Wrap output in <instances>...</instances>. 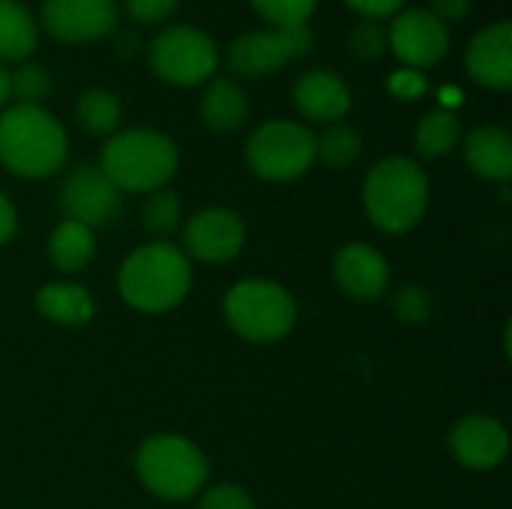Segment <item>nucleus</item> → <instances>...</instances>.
<instances>
[{"label": "nucleus", "instance_id": "f257e3e1", "mask_svg": "<svg viewBox=\"0 0 512 509\" xmlns=\"http://www.w3.org/2000/svg\"><path fill=\"white\" fill-rule=\"evenodd\" d=\"M69 153L66 129L42 105H12L0 111V162L30 180L51 177Z\"/></svg>", "mask_w": 512, "mask_h": 509}, {"label": "nucleus", "instance_id": "f03ea898", "mask_svg": "<svg viewBox=\"0 0 512 509\" xmlns=\"http://www.w3.org/2000/svg\"><path fill=\"white\" fill-rule=\"evenodd\" d=\"M192 288V267L186 252L171 243H147L135 249L117 276L120 297L138 312H168L186 300Z\"/></svg>", "mask_w": 512, "mask_h": 509}, {"label": "nucleus", "instance_id": "7ed1b4c3", "mask_svg": "<svg viewBox=\"0 0 512 509\" xmlns=\"http://www.w3.org/2000/svg\"><path fill=\"white\" fill-rule=\"evenodd\" d=\"M429 207V177L408 156L381 159L363 180V210L387 234L411 231Z\"/></svg>", "mask_w": 512, "mask_h": 509}, {"label": "nucleus", "instance_id": "20e7f679", "mask_svg": "<svg viewBox=\"0 0 512 509\" xmlns=\"http://www.w3.org/2000/svg\"><path fill=\"white\" fill-rule=\"evenodd\" d=\"M180 165L177 144L156 129H120L102 147L99 168L120 192H156Z\"/></svg>", "mask_w": 512, "mask_h": 509}, {"label": "nucleus", "instance_id": "39448f33", "mask_svg": "<svg viewBox=\"0 0 512 509\" xmlns=\"http://www.w3.org/2000/svg\"><path fill=\"white\" fill-rule=\"evenodd\" d=\"M135 471L144 489L162 501H186L198 495L210 474L204 453L183 435L147 438L135 456Z\"/></svg>", "mask_w": 512, "mask_h": 509}, {"label": "nucleus", "instance_id": "423d86ee", "mask_svg": "<svg viewBox=\"0 0 512 509\" xmlns=\"http://www.w3.org/2000/svg\"><path fill=\"white\" fill-rule=\"evenodd\" d=\"M225 318L237 336L255 345L285 339L297 324L294 297L270 279H243L225 294Z\"/></svg>", "mask_w": 512, "mask_h": 509}, {"label": "nucleus", "instance_id": "0eeeda50", "mask_svg": "<svg viewBox=\"0 0 512 509\" xmlns=\"http://www.w3.org/2000/svg\"><path fill=\"white\" fill-rule=\"evenodd\" d=\"M150 72L174 87H198L219 66V45L210 33L192 24H174L156 33L147 45Z\"/></svg>", "mask_w": 512, "mask_h": 509}, {"label": "nucleus", "instance_id": "6e6552de", "mask_svg": "<svg viewBox=\"0 0 512 509\" xmlns=\"http://www.w3.org/2000/svg\"><path fill=\"white\" fill-rule=\"evenodd\" d=\"M246 162L261 180H297L315 165V132L297 120H267L246 141Z\"/></svg>", "mask_w": 512, "mask_h": 509}, {"label": "nucleus", "instance_id": "1a4fd4ad", "mask_svg": "<svg viewBox=\"0 0 512 509\" xmlns=\"http://www.w3.org/2000/svg\"><path fill=\"white\" fill-rule=\"evenodd\" d=\"M312 30L303 27H264L240 33L228 45V69L243 78H264L285 69L291 60H300L312 51Z\"/></svg>", "mask_w": 512, "mask_h": 509}, {"label": "nucleus", "instance_id": "9d476101", "mask_svg": "<svg viewBox=\"0 0 512 509\" xmlns=\"http://www.w3.org/2000/svg\"><path fill=\"white\" fill-rule=\"evenodd\" d=\"M117 0H42L39 27L63 45L105 39L117 27Z\"/></svg>", "mask_w": 512, "mask_h": 509}, {"label": "nucleus", "instance_id": "9b49d317", "mask_svg": "<svg viewBox=\"0 0 512 509\" xmlns=\"http://www.w3.org/2000/svg\"><path fill=\"white\" fill-rule=\"evenodd\" d=\"M387 48L408 69H432L450 51V27L429 9H402L387 27Z\"/></svg>", "mask_w": 512, "mask_h": 509}, {"label": "nucleus", "instance_id": "f8f14e48", "mask_svg": "<svg viewBox=\"0 0 512 509\" xmlns=\"http://www.w3.org/2000/svg\"><path fill=\"white\" fill-rule=\"evenodd\" d=\"M120 189L105 177L99 165H78L69 171L60 189V204L66 219L81 222L87 228L111 225L120 216Z\"/></svg>", "mask_w": 512, "mask_h": 509}, {"label": "nucleus", "instance_id": "ddd939ff", "mask_svg": "<svg viewBox=\"0 0 512 509\" xmlns=\"http://www.w3.org/2000/svg\"><path fill=\"white\" fill-rule=\"evenodd\" d=\"M243 243H246V225L228 207H207L195 213L183 228L186 252L204 264H225L237 258Z\"/></svg>", "mask_w": 512, "mask_h": 509}, {"label": "nucleus", "instance_id": "4468645a", "mask_svg": "<svg viewBox=\"0 0 512 509\" xmlns=\"http://www.w3.org/2000/svg\"><path fill=\"white\" fill-rule=\"evenodd\" d=\"M450 450L459 465L471 471H492L510 453V435L495 417H465L450 429Z\"/></svg>", "mask_w": 512, "mask_h": 509}, {"label": "nucleus", "instance_id": "2eb2a0df", "mask_svg": "<svg viewBox=\"0 0 512 509\" xmlns=\"http://www.w3.org/2000/svg\"><path fill=\"white\" fill-rule=\"evenodd\" d=\"M468 75L489 90H510L512 87V24L495 21L483 27L465 51Z\"/></svg>", "mask_w": 512, "mask_h": 509}, {"label": "nucleus", "instance_id": "dca6fc26", "mask_svg": "<svg viewBox=\"0 0 512 509\" xmlns=\"http://www.w3.org/2000/svg\"><path fill=\"white\" fill-rule=\"evenodd\" d=\"M297 111L312 123H342L351 111V87L330 69H306L291 90Z\"/></svg>", "mask_w": 512, "mask_h": 509}, {"label": "nucleus", "instance_id": "f3484780", "mask_svg": "<svg viewBox=\"0 0 512 509\" xmlns=\"http://www.w3.org/2000/svg\"><path fill=\"white\" fill-rule=\"evenodd\" d=\"M336 285L354 300H378L387 291L390 267L387 258L369 243H351L336 252L333 261Z\"/></svg>", "mask_w": 512, "mask_h": 509}, {"label": "nucleus", "instance_id": "a211bd4d", "mask_svg": "<svg viewBox=\"0 0 512 509\" xmlns=\"http://www.w3.org/2000/svg\"><path fill=\"white\" fill-rule=\"evenodd\" d=\"M465 162L480 180L507 186L512 177V135L495 123L471 129L465 135Z\"/></svg>", "mask_w": 512, "mask_h": 509}, {"label": "nucleus", "instance_id": "6ab92c4d", "mask_svg": "<svg viewBox=\"0 0 512 509\" xmlns=\"http://www.w3.org/2000/svg\"><path fill=\"white\" fill-rule=\"evenodd\" d=\"M249 117V96L234 78H210L201 93V120L213 132H234Z\"/></svg>", "mask_w": 512, "mask_h": 509}, {"label": "nucleus", "instance_id": "aec40b11", "mask_svg": "<svg viewBox=\"0 0 512 509\" xmlns=\"http://www.w3.org/2000/svg\"><path fill=\"white\" fill-rule=\"evenodd\" d=\"M39 45V24L21 0H0V63H24Z\"/></svg>", "mask_w": 512, "mask_h": 509}, {"label": "nucleus", "instance_id": "412c9836", "mask_svg": "<svg viewBox=\"0 0 512 509\" xmlns=\"http://www.w3.org/2000/svg\"><path fill=\"white\" fill-rule=\"evenodd\" d=\"M36 309L63 327H81L93 318V297L84 285L75 282H48L36 294Z\"/></svg>", "mask_w": 512, "mask_h": 509}, {"label": "nucleus", "instance_id": "4be33fe9", "mask_svg": "<svg viewBox=\"0 0 512 509\" xmlns=\"http://www.w3.org/2000/svg\"><path fill=\"white\" fill-rule=\"evenodd\" d=\"M96 255V237L93 228L63 219L51 234H48V258L57 270L63 273H78L84 270Z\"/></svg>", "mask_w": 512, "mask_h": 509}, {"label": "nucleus", "instance_id": "5701e85b", "mask_svg": "<svg viewBox=\"0 0 512 509\" xmlns=\"http://www.w3.org/2000/svg\"><path fill=\"white\" fill-rule=\"evenodd\" d=\"M462 141V120L450 108H435L420 117L414 129V147L423 159H441Z\"/></svg>", "mask_w": 512, "mask_h": 509}, {"label": "nucleus", "instance_id": "b1692460", "mask_svg": "<svg viewBox=\"0 0 512 509\" xmlns=\"http://www.w3.org/2000/svg\"><path fill=\"white\" fill-rule=\"evenodd\" d=\"M75 120L87 135L96 138H111L114 132H120V120H123V105L120 99L105 90V87H90L78 96L75 102Z\"/></svg>", "mask_w": 512, "mask_h": 509}, {"label": "nucleus", "instance_id": "393cba45", "mask_svg": "<svg viewBox=\"0 0 512 509\" xmlns=\"http://www.w3.org/2000/svg\"><path fill=\"white\" fill-rule=\"evenodd\" d=\"M363 138L348 123H330L315 135V159H321L330 168H348L360 159Z\"/></svg>", "mask_w": 512, "mask_h": 509}, {"label": "nucleus", "instance_id": "a878e982", "mask_svg": "<svg viewBox=\"0 0 512 509\" xmlns=\"http://www.w3.org/2000/svg\"><path fill=\"white\" fill-rule=\"evenodd\" d=\"M9 90L15 105H42L51 93V75L42 63H18L9 72Z\"/></svg>", "mask_w": 512, "mask_h": 509}, {"label": "nucleus", "instance_id": "bb28decb", "mask_svg": "<svg viewBox=\"0 0 512 509\" xmlns=\"http://www.w3.org/2000/svg\"><path fill=\"white\" fill-rule=\"evenodd\" d=\"M144 228L153 234V237H168L180 228L183 222V207H180V198L168 189H156L150 192V198L144 201Z\"/></svg>", "mask_w": 512, "mask_h": 509}, {"label": "nucleus", "instance_id": "cd10ccee", "mask_svg": "<svg viewBox=\"0 0 512 509\" xmlns=\"http://www.w3.org/2000/svg\"><path fill=\"white\" fill-rule=\"evenodd\" d=\"M249 3L270 27H303L309 24L318 0H249Z\"/></svg>", "mask_w": 512, "mask_h": 509}, {"label": "nucleus", "instance_id": "c85d7f7f", "mask_svg": "<svg viewBox=\"0 0 512 509\" xmlns=\"http://www.w3.org/2000/svg\"><path fill=\"white\" fill-rule=\"evenodd\" d=\"M348 45L357 60L375 63L387 54V30L381 27V21H360V24H354Z\"/></svg>", "mask_w": 512, "mask_h": 509}, {"label": "nucleus", "instance_id": "c756f323", "mask_svg": "<svg viewBox=\"0 0 512 509\" xmlns=\"http://www.w3.org/2000/svg\"><path fill=\"white\" fill-rule=\"evenodd\" d=\"M396 315L405 324H426L432 315V297L423 288L408 285L396 294Z\"/></svg>", "mask_w": 512, "mask_h": 509}, {"label": "nucleus", "instance_id": "7c9ffc66", "mask_svg": "<svg viewBox=\"0 0 512 509\" xmlns=\"http://www.w3.org/2000/svg\"><path fill=\"white\" fill-rule=\"evenodd\" d=\"M387 90H390L396 99L411 102V99H420V96L429 93V78H426L420 69L402 66V69H396V72L387 75Z\"/></svg>", "mask_w": 512, "mask_h": 509}, {"label": "nucleus", "instance_id": "2f4dec72", "mask_svg": "<svg viewBox=\"0 0 512 509\" xmlns=\"http://www.w3.org/2000/svg\"><path fill=\"white\" fill-rule=\"evenodd\" d=\"M198 509H255V501L240 486L222 483V486H213V489L204 492Z\"/></svg>", "mask_w": 512, "mask_h": 509}, {"label": "nucleus", "instance_id": "473e14b6", "mask_svg": "<svg viewBox=\"0 0 512 509\" xmlns=\"http://www.w3.org/2000/svg\"><path fill=\"white\" fill-rule=\"evenodd\" d=\"M123 6L138 24H162L177 12L180 0H123Z\"/></svg>", "mask_w": 512, "mask_h": 509}, {"label": "nucleus", "instance_id": "72a5a7b5", "mask_svg": "<svg viewBox=\"0 0 512 509\" xmlns=\"http://www.w3.org/2000/svg\"><path fill=\"white\" fill-rule=\"evenodd\" d=\"M363 21H384L402 12L405 0H345Z\"/></svg>", "mask_w": 512, "mask_h": 509}, {"label": "nucleus", "instance_id": "f704fd0d", "mask_svg": "<svg viewBox=\"0 0 512 509\" xmlns=\"http://www.w3.org/2000/svg\"><path fill=\"white\" fill-rule=\"evenodd\" d=\"M471 6H474V0H432V15H438L444 24H450V21H462L468 12H471Z\"/></svg>", "mask_w": 512, "mask_h": 509}, {"label": "nucleus", "instance_id": "c9c22d12", "mask_svg": "<svg viewBox=\"0 0 512 509\" xmlns=\"http://www.w3.org/2000/svg\"><path fill=\"white\" fill-rule=\"evenodd\" d=\"M15 228H18V216H15V207H12V201H9V198H6V195L0 192V246L12 240Z\"/></svg>", "mask_w": 512, "mask_h": 509}, {"label": "nucleus", "instance_id": "e433bc0d", "mask_svg": "<svg viewBox=\"0 0 512 509\" xmlns=\"http://www.w3.org/2000/svg\"><path fill=\"white\" fill-rule=\"evenodd\" d=\"M9 99H12V90H9V69L0 63V111L6 108Z\"/></svg>", "mask_w": 512, "mask_h": 509}, {"label": "nucleus", "instance_id": "4c0bfd02", "mask_svg": "<svg viewBox=\"0 0 512 509\" xmlns=\"http://www.w3.org/2000/svg\"><path fill=\"white\" fill-rule=\"evenodd\" d=\"M444 102H441V108H450L453 111V105L456 102H462V93L456 90V84H447V90H444V96H441Z\"/></svg>", "mask_w": 512, "mask_h": 509}]
</instances>
